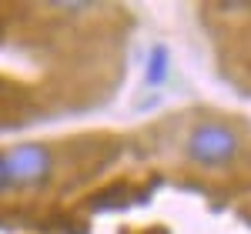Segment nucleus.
Returning <instances> with one entry per match:
<instances>
[{"label":"nucleus","mask_w":251,"mask_h":234,"mask_svg":"<svg viewBox=\"0 0 251 234\" xmlns=\"http://www.w3.org/2000/svg\"><path fill=\"white\" fill-rule=\"evenodd\" d=\"M238 134L228 124H218V120H208V124H198L188 137V154L191 161L204 164V167H225L238 157Z\"/></svg>","instance_id":"f257e3e1"},{"label":"nucleus","mask_w":251,"mask_h":234,"mask_svg":"<svg viewBox=\"0 0 251 234\" xmlns=\"http://www.w3.org/2000/svg\"><path fill=\"white\" fill-rule=\"evenodd\" d=\"M3 164H7V174H10L14 187H34V184H44L50 177L54 157L44 144H17L3 154Z\"/></svg>","instance_id":"f03ea898"},{"label":"nucleus","mask_w":251,"mask_h":234,"mask_svg":"<svg viewBox=\"0 0 251 234\" xmlns=\"http://www.w3.org/2000/svg\"><path fill=\"white\" fill-rule=\"evenodd\" d=\"M168 70H171V57H168V47L154 44V47H151V54H148L144 80H148L151 87H157V84H164V80H168Z\"/></svg>","instance_id":"7ed1b4c3"},{"label":"nucleus","mask_w":251,"mask_h":234,"mask_svg":"<svg viewBox=\"0 0 251 234\" xmlns=\"http://www.w3.org/2000/svg\"><path fill=\"white\" fill-rule=\"evenodd\" d=\"M7 187H14V184H10V174H7V164H3V154H0V194H3Z\"/></svg>","instance_id":"20e7f679"}]
</instances>
